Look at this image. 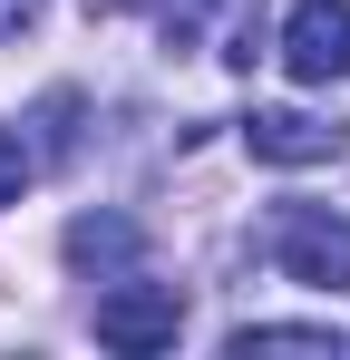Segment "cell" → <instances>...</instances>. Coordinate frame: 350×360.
Here are the masks:
<instances>
[{"label":"cell","instance_id":"obj_1","mask_svg":"<svg viewBox=\"0 0 350 360\" xmlns=\"http://www.w3.org/2000/svg\"><path fill=\"white\" fill-rule=\"evenodd\" d=\"M273 263H283L292 283H311V292H341L350 283V214H331V205H283V214H273Z\"/></svg>","mask_w":350,"mask_h":360},{"label":"cell","instance_id":"obj_2","mask_svg":"<svg viewBox=\"0 0 350 360\" xmlns=\"http://www.w3.org/2000/svg\"><path fill=\"white\" fill-rule=\"evenodd\" d=\"M175 331H185V292L175 283H117V292H98V341L108 351H175Z\"/></svg>","mask_w":350,"mask_h":360},{"label":"cell","instance_id":"obj_3","mask_svg":"<svg viewBox=\"0 0 350 360\" xmlns=\"http://www.w3.org/2000/svg\"><path fill=\"white\" fill-rule=\"evenodd\" d=\"M283 68L302 78V88L350 78V0H292V20H283Z\"/></svg>","mask_w":350,"mask_h":360},{"label":"cell","instance_id":"obj_4","mask_svg":"<svg viewBox=\"0 0 350 360\" xmlns=\"http://www.w3.org/2000/svg\"><path fill=\"white\" fill-rule=\"evenodd\" d=\"M243 146H253L263 166H321V156H341V127L302 117V108H253V127H243Z\"/></svg>","mask_w":350,"mask_h":360},{"label":"cell","instance_id":"obj_5","mask_svg":"<svg viewBox=\"0 0 350 360\" xmlns=\"http://www.w3.org/2000/svg\"><path fill=\"white\" fill-rule=\"evenodd\" d=\"M68 263H78V273H127V263H136V224H127V214H78V224H68Z\"/></svg>","mask_w":350,"mask_h":360},{"label":"cell","instance_id":"obj_6","mask_svg":"<svg viewBox=\"0 0 350 360\" xmlns=\"http://www.w3.org/2000/svg\"><path fill=\"white\" fill-rule=\"evenodd\" d=\"M224 351H233V360H253V351H321V360H331L341 331H321V321H243Z\"/></svg>","mask_w":350,"mask_h":360},{"label":"cell","instance_id":"obj_7","mask_svg":"<svg viewBox=\"0 0 350 360\" xmlns=\"http://www.w3.org/2000/svg\"><path fill=\"white\" fill-rule=\"evenodd\" d=\"M20 185H30V146L0 127V205H20Z\"/></svg>","mask_w":350,"mask_h":360},{"label":"cell","instance_id":"obj_8","mask_svg":"<svg viewBox=\"0 0 350 360\" xmlns=\"http://www.w3.org/2000/svg\"><path fill=\"white\" fill-rule=\"evenodd\" d=\"M39 10H49V0H0V39H20V30H39Z\"/></svg>","mask_w":350,"mask_h":360}]
</instances>
